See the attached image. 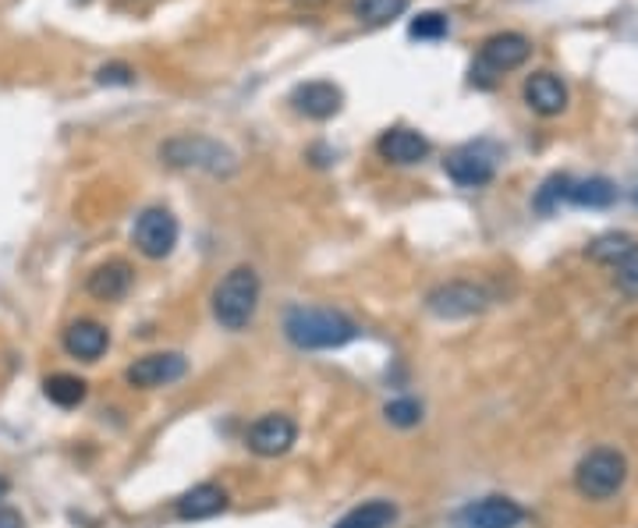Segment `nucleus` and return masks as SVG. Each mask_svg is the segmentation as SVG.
Returning <instances> with one entry per match:
<instances>
[{
	"instance_id": "nucleus-1",
	"label": "nucleus",
	"mask_w": 638,
	"mask_h": 528,
	"mask_svg": "<svg viewBox=\"0 0 638 528\" xmlns=\"http://www.w3.org/2000/svg\"><path fill=\"white\" fill-rule=\"evenodd\" d=\"M284 338L301 351H330L355 341L359 327L338 309L292 306L284 312Z\"/></svg>"
},
{
	"instance_id": "nucleus-2",
	"label": "nucleus",
	"mask_w": 638,
	"mask_h": 528,
	"mask_svg": "<svg viewBox=\"0 0 638 528\" xmlns=\"http://www.w3.org/2000/svg\"><path fill=\"white\" fill-rule=\"evenodd\" d=\"M160 160L178 170H202L213 178H231L238 170V153L213 135H174L160 146Z\"/></svg>"
},
{
	"instance_id": "nucleus-3",
	"label": "nucleus",
	"mask_w": 638,
	"mask_h": 528,
	"mask_svg": "<svg viewBox=\"0 0 638 528\" xmlns=\"http://www.w3.org/2000/svg\"><path fill=\"white\" fill-rule=\"evenodd\" d=\"M260 309V274L252 266H234L213 292V316L223 330H245Z\"/></svg>"
},
{
	"instance_id": "nucleus-4",
	"label": "nucleus",
	"mask_w": 638,
	"mask_h": 528,
	"mask_svg": "<svg viewBox=\"0 0 638 528\" xmlns=\"http://www.w3.org/2000/svg\"><path fill=\"white\" fill-rule=\"evenodd\" d=\"M625 479H628V461L614 447H596L574 469V486L588 501H610L625 486Z\"/></svg>"
},
{
	"instance_id": "nucleus-5",
	"label": "nucleus",
	"mask_w": 638,
	"mask_h": 528,
	"mask_svg": "<svg viewBox=\"0 0 638 528\" xmlns=\"http://www.w3.org/2000/svg\"><path fill=\"white\" fill-rule=\"evenodd\" d=\"M532 54V43L521 36V32H497L479 46V64L472 68L475 86H493V78L521 68Z\"/></svg>"
},
{
	"instance_id": "nucleus-6",
	"label": "nucleus",
	"mask_w": 638,
	"mask_h": 528,
	"mask_svg": "<svg viewBox=\"0 0 638 528\" xmlns=\"http://www.w3.org/2000/svg\"><path fill=\"white\" fill-rule=\"evenodd\" d=\"M585 252L593 263L614 270V280L620 284V292L638 298V242L631 234H603Z\"/></svg>"
},
{
	"instance_id": "nucleus-7",
	"label": "nucleus",
	"mask_w": 638,
	"mask_h": 528,
	"mask_svg": "<svg viewBox=\"0 0 638 528\" xmlns=\"http://www.w3.org/2000/svg\"><path fill=\"white\" fill-rule=\"evenodd\" d=\"M178 217L164 206H150V210H142L135 217V228H132V238H135V249L146 255V260H167L178 245Z\"/></svg>"
},
{
	"instance_id": "nucleus-8",
	"label": "nucleus",
	"mask_w": 638,
	"mask_h": 528,
	"mask_svg": "<svg viewBox=\"0 0 638 528\" xmlns=\"http://www.w3.org/2000/svg\"><path fill=\"white\" fill-rule=\"evenodd\" d=\"M486 301H490V295L479 284L451 280V284L433 287V292L426 295V309L437 319H469L475 312H483Z\"/></svg>"
},
{
	"instance_id": "nucleus-9",
	"label": "nucleus",
	"mask_w": 638,
	"mask_h": 528,
	"mask_svg": "<svg viewBox=\"0 0 638 528\" xmlns=\"http://www.w3.org/2000/svg\"><path fill=\"white\" fill-rule=\"evenodd\" d=\"M188 373V359L178 351H153V355H142L124 370L128 387L139 391H153V387H170V383L185 380Z\"/></svg>"
},
{
	"instance_id": "nucleus-10",
	"label": "nucleus",
	"mask_w": 638,
	"mask_h": 528,
	"mask_svg": "<svg viewBox=\"0 0 638 528\" xmlns=\"http://www.w3.org/2000/svg\"><path fill=\"white\" fill-rule=\"evenodd\" d=\"M447 178L461 188H479L490 185L493 174H497V156L486 146V142H472V146H461L443 160Z\"/></svg>"
},
{
	"instance_id": "nucleus-11",
	"label": "nucleus",
	"mask_w": 638,
	"mask_h": 528,
	"mask_svg": "<svg viewBox=\"0 0 638 528\" xmlns=\"http://www.w3.org/2000/svg\"><path fill=\"white\" fill-rule=\"evenodd\" d=\"M298 440V426L295 419H287V415H263V419H255L245 433V443L252 454L260 458H280L295 447Z\"/></svg>"
},
{
	"instance_id": "nucleus-12",
	"label": "nucleus",
	"mask_w": 638,
	"mask_h": 528,
	"mask_svg": "<svg viewBox=\"0 0 638 528\" xmlns=\"http://www.w3.org/2000/svg\"><path fill=\"white\" fill-rule=\"evenodd\" d=\"M292 103H295L298 114H306L312 121H330L333 114H341L344 92H341V86L327 82V78H312V82L295 86Z\"/></svg>"
},
{
	"instance_id": "nucleus-13",
	"label": "nucleus",
	"mask_w": 638,
	"mask_h": 528,
	"mask_svg": "<svg viewBox=\"0 0 638 528\" xmlns=\"http://www.w3.org/2000/svg\"><path fill=\"white\" fill-rule=\"evenodd\" d=\"M429 139L411 132V128H391V132H383L376 139V153L387 160V164H397V167H411V164H422L429 156Z\"/></svg>"
},
{
	"instance_id": "nucleus-14",
	"label": "nucleus",
	"mask_w": 638,
	"mask_h": 528,
	"mask_svg": "<svg viewBox=\"0 0 638 528\" xmlns=\"http://www.w3.org/2000/svg\"><path fill=\"white\" fill-rule=\"evenodd\" d=\"M525 103L542 118H557L568 107V86L553 72H536L525 78Z\"/></svg>"
},
{
	"instance_id": "nucleus-15",
	"label": "nucleus",
	"mask_w": 638,
	"mask_h": 528,
	"mask_svg": "<svg viewBox=\"0 0 638 528\" xmlns=\"http://www.w3.org/2000/svg\"><path fill=\"white\" fill-rule=\"evenodd\" d=\"M182 521H206V518H217L228 510V490L217 486V483H199L191 486L185 497L174 504Z\"/></svg>"
},
{
	"instance_id": "nucleus-16",
	"label": "nucleus",
	"mask_w": 638,
	"mask_h": 528,
	"mask_svg": "<svg viewBox=\"0 0 638 528\" xmlns=\"http://www.w3.org/2000/svg\"><path fill=\"white\" fill-rule=\"evenodd\" d=\"M461 518H465L469 528H518L525 510L510 497H486V501H475L472 507H465Z\"/></svg>"
},
{
	"instance_id": "nucleus-17",
	"label": "nucleus",
	"mask_w": 638,
	"mask_h": 528,
	"mask_svg": "<svg viewBox=\"0 0 638 528\" xmlns=\"http://www.w3.org/2000/svg\"><path fill=\"white\" fill-rule=\"evenodd\" d=\"M132 266H128L124 260H110L103 266H96L89 280H86V292L96 298V301H121L128 292H132Z\"/></svg>"
},
{
	"instance_id": "nucleus-18",
	"label": "nucleus",
	"mask_w": 638,
	"mask_h": 528,
	"mask_svg": "<svg viewBox=\"0 0 638 528\" xmlns=\"http://www.w3.org/2000/svg\"><path fill=\"white\" fill-rule=\"evenodd\" d=\"M110 348V333L103 323L96 319H78L68 330H64V351L72 359H82V362H96Z\"/></svg>"
},
{
	"instance_id": "nucleus-19",
	"label": "nucleus",
	"mask_w": 638,
	"mask_h": 528,
	"mask_svg": "<svg viewBox=\"0 0 638 528\" xmlns=\"http://www.w3.org/2000/svg\"><path fill=\"white\" fill-rule=\"evenodd\" d=\"M394 518H397V507L391 501H370L355 510H348L333 528H391Z\"/></svg>"
},
{
	"instance_id": "nucleus-20",
	"label": "nucleus",
	"mask_w": 638,
	"mask_h": 528,
	"mask_svg": "<svg viewBox=\"0 0 638 528\" xmlns=\"http://www.w3.org/2000/svg\"><path fill=\"white\" fill-rule=\"evenodd\" d=\"M43 394L51 397V402H54L57 408H78V405L86 402L89 383H86V380H78V376H72V373H54V376H46Z\"/></svg>"
},
{
	"instance_id": "nucleus-21",
	"label": "nucleus",
	"mask_w": 638,
	"mask_h": 528,
	"mask_svg": "<svg viewBox=\"0 0 638 528\" xmlns=\"http://www.w3.org/2000/svg\"><path fill=\"white\" fill-rule=\"evenodd\" d=\"M614 199H617V188H614V182H606V178L571 182V188H568V202L588 206V210H606V206H614Z\"/></svg>"
},
{
	"instance_id": "nucleus-22",
	"label": "nucleus",
	"mask_w": 638,
	"mask_h": 528,
	"mask_svg": "<svg viewBox=\"0 0 638 528\" xmlns=\"http://www.w3.org/2000/svg\"><path fill=\"white\" fill-rule=\"evenodd\" d=\"M348 8L365 25H387L408 11V0H351Z\"/></svg>"
},
{
	"instance_id": "nucleus-23",
	"label": "nucleus",
	"mask_w": 638,
	"mask_h": 528,
	"mask_svg": "<svg viewBox=\"0 0 638 528\" xmlns=\"http://www.w3.org/2000/svg\"><path fill=\"white\" fill-rule=\"evenodd\" d=\"M447 29H451V22H447V14L440 11H422L419 19L408 25L411 40H443Z\"/></svg>"
},
{
	"instance_id": "nucleus-24",
	"label": "nucleus",
	"mask_w": 638,
	"mask_h": 528,
	"mask_svg": "<svg viewBox=\"0 0 638 528\" xmlns=\"http://www.w3.org/2000/svg\"><path fill=\"white\" fill-rule=\"evenodd\" d=\"M568 188H571V178H564V174H553V178L536 191V210L550 213L557 202L568 199Z\"/></svg>"
},
{
	"instance_id": "nucleus-25",
	"label": "nucleus",
	"mask_w": 638,
	"mask_h": 528,
	"mask_svg": "<svg viewBox=\"0 0 638 528\" xmlns=\"http://www.w3.org/2000/svg\"><path fill=\"white\" fill-rule=\"evenodd\" d=\"M419 419H422V405L411 402V397H397V402L387 405V422L391 426L411 429V426H419Z\"/></svg>"
},
{
	"instance_id": "nucleus-26",
	"label": "nucleus",
	"mask_w": 638,
	"mask_h": 528,
	"mask_svg": "<svg viewBox=\"0 0 638 528\" xmlns=\"http://www.w3.org/2000/svg\"><path fill=\"white\" fill-rule=\"evenodd\" d=\"M96 82L100 86H132L135 72L128 68V64H103V68L96 72Z\"/></svg>"
},
{
	"instance_id": "nucleus-27",
	"label": "nucleus",
	"mask_w": 638,
	"mask_h": 528,
	"mask_svg": "<svg viewBox=\"0 0 638 528\" xmlns=\"http://www.w3.org/2000/svg\"><path fill=\"white\" fill-rule=\"evenodd\" d=\"M0 528H25V521L14 507H0Z\"/></svg>"
},
{
	"instance_id": "nucleus-28",
	"label": "nucleus",
	"mask_w": 638,
	"mask_h": 528,
	"mask_svg": "<svg viewBox=\"0 0 638 528\" xmlns=\"http://www.w3.org/2000/svg\"><path fill=\"white\" fill-rule=\"evenodd\" d=\"M295 8H319V4H327V0H292Z\"/></svg>"
},
{
	"instance_id": "nucleus-29",
	"label": "nucleus",
	"mask_w": 638,
	"mask_h": 528,
	"mask_svg": "<svg viewBox=\"0 0 638 528\" xmlns=\"http://www.w3.org/2000/svg\"><path fill=\"white\" fill-rule=\"evenodd\" d=\"M8 490H11V483H8V479H4V475H0V501H4V497H8Z\"/></svg>"
},
{
	"instance_id": "nucleus-30",
	"label": "nucleus",
	"mask_w": 638,
	"mask_h": 528,
	"mask_svg": "<svg viewBox=\"0 0 638 528\" xmlns=\"http://www.w3.org/2000/svg\"><path fill=\"white\" fill-rule=\"evenodd\" d=\"M635 202H638V191H635Z\"/></svg>"
}]
</instances>
